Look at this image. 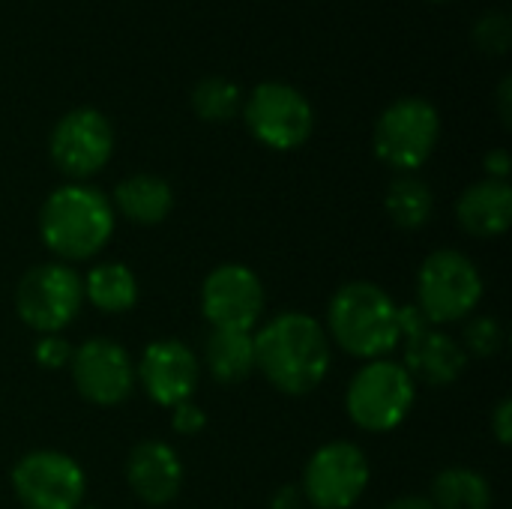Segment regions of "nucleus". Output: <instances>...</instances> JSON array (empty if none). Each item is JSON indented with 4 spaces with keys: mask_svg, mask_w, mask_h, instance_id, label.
<instances>
[{
    "mask_svg": "<svg viewBox=\"0 0 512 509\" xmlns=\"http://www.w3.org/2000/svg\"><path fill=\"white\" fill-rule=\"evenodd\" d=\"M252 339L255 369L288 396L312 393L330 372V339L312 315L282 312Z\"/></svg>",
    "mask_w": 512,
    "mask_h": 509,
    "instance_id": "1",
    "label": "nucleus"
},
{
    "mask_svg": "<svg viewBox=\"0 0 512 509\" xmlns=\"http://www.w3.org/2000/svg\"><path fill=\"white\" fill-rule=\"evenodd\" d=\"M39 234L57 258L87 261L111 240L114 210L99 189L69 183L45 198L39 210Z\"/></svg>",
    "mask_w": 512,
    "mask_h": 509,
    "instance_id": "2",
    "label": "nucleus"
},
{
    "mask_svg": "<svg viewBox=\"0 0 512 509\" xmlns=\"http://www.w3.org/2000/svg\"><path fill=\"white\" fill-rule=\"evenodd\" d=\"M327 327L336 345L360 360H384L402 339L399 306L375 282L342 285L330 300Z\"/></svg>",
    "mask_w": 512,
    "mask_h": 509,
    "instance_id": "3",
    "label": "nucleus"
},
{
    "mask_svg": "<svg viewBox=\"0 0 512 509\" xmlns=\"http://www.w3.org/2000/svg\"><path fill=\"white\" fill-rule=\"evenodd\" d=\"M417 387L402 363L369 360L348 384L345 411L363 432L381 435L402 426L414 405Z\"/></svg>",
    "mask_w": 512,
    "mask_h": 509,
    "instance_id": "4",
    "label": "nucleus"
},
{
    "mask_svg": "<svg viewBox=\"0 0 512 509\" xmlns=\"http://www.w3.org/2000/svg\"><path fill=\"white\" fill-rule=\"evenodd\" d=\"M483 279L474 261L456 249L432 252L417 276V309L429 324H453L477 309Z\"/></svg>",
    "mask_w": 512,
    "mask_h": 509,
    "instance_id": "5",
    "label": "nucleus"
},
{
    "mask_svg": "<svg viewBox=\"0 0 512 509\" xmlns=\"http://www.w3.org/2000/svg\"><path fill=\"white\" fill-rule=\"evenodd\" d=\"M81 300H84L81 276L63 261H51L27 270L15 288L18 318L42 336L69 327L81 309Z\"/></svg>",
    "mask_w": 512,
    "mask_h": 509,
    "instance_id": "6",
    "label": "nucleus"
},
{
    "mask_svg": "<svg viewBox=\"0 0 512 509\" xmlns=\"http://www.w3.org/2000/svg\"><path fill=\"white\" fill-rule=\"evenodd\" d=\"M441 135V117L432 102L408 96L393 102L375 123V153L396 171L420 168Z\"/></svg>",
    "mask_w": 512,
    "mask_h": 509,
    "instance_id": "7",
    "label": "nucleus"
},
{
    "mask_svg": "<svg viewBox=\"0 0 512 509\" xmlns=\"http://www.w3.org/2000/svg\"><path fill=\"white\" fill-rule=\"evenodd\" d=\"M84 489L81 465L57 450H33L12 468V492L24 509H78Z\"/></svg>",
    "mask_w": 512,
    "mask_h": 509,
    "instance_id": "8",
    "label": "nucleus"
},
{
    "mask_svg": "<svg viewBox=\"0 0 512 509\" xmlns=\"http://www.w3.org/2000/svg\"><path fill=\"white\" fill-rule=\"evenodd\" d=\"M369 486V462L351 441H330L303 471V498L315 509L354 507Z\"/></svg>",
    "mask_w": 512,
    "mask_h": 509,
    "instance_id": "9",
    "label": "nucleus"
},
{
    "mask_svg": "<svg viewBox=\"0 0 512 509\" xmlns=\"http://www.w3.org/2000/svg\"><path fill=\"white\" fill-rule=\"evenodd\" d=\"M246 126L261 144L273 150H294L312 135V105L297 87L285 81H264L246 102Z\"/></svg>",
    "mask_w": 512,
    "mask_h": 509,
    "instance_id": "10",
    "label": "nucleus"
},
{
    "mask_svg": "<svg viewBox=\"0 0 512 509\" xmlns=\"http://www.w3.org/2000/svg\"><path fill=\"white\" fill-rule=\"evenodd\" d=\"M69 369L78 396L87 399L90 405H102V408L120 405L129 399L135 387L132 357L114 339H102V336L87 339L81 348L72 351Z\"/></svg>",
    "mask_w": 512,
    "mask_h": 509,
    "instance_id": "11",
    "label": "nucleus"
},
{
    "mask_svg": "<svg viewBox=\"0 0 512 509\" xmlns=\"http://www.w3.org/2000/svg\"><path fill=\"white\" fill-rule=\"evenodd\" d=\"M201 312L213 330L249 333L264 312V285L243 264H219L201 285Z\"/></svg>",
    "mask_w": 512,
    "mask_h": 509,
    "instance_id": "12",
    "label": "nucleus"
},
{
    "mask_svg": "<svg viewBox=\"0 0 512 509\" xmlns=\"http://www.w3.org/2000/svg\"><path fill=\"white\" fill-rule=\"evenodd\" d=\"M48 147L54 165L63 174L84 180L99 168H105V162L111 159L114 132L105 114H99L96 108H75L66 117H60Z\"/></svg>",
    "mask_w": 512,
    "mask_h": 509,
    "instance_id": "13",
    "label": "nucleus"
},
{
    "mask_svg": "<svg viewBox=\"0 0 512 509\" xmlns=\"http://www.w3.org/2000/svg\"><path fill=\"white\" fill-rule=\"evenodd\" d=\"M198 372V357L177 339H159L147 345L138 363V381L144 393L162 408L189 402L198 387Z\"/></svg>",
    "mask_w": 512,
    "mask_h": 509,
    "instance_id": "14",
    "label": "nucleus"
},
{
    "mask_svg": "<svg viewBox=\"0 0 512 509\" xmlns=\"http://www.w3.org/2000/svg\"><path fill=\"white\" fill-rule=\"evenodd\" d=\"M129 489L150 507H165L183 486V465L162 441H141L126 459Z\"/></svg>",
    "mask_w": 512,
    "mask_h": 509,
    "instance_id": "15",
    "label": "nucleus"
},
{
    "mask_svg": "<svg viewBox=\"0 0 512 509\" xmlns=\"http://www.w3.org/2000/svg\"><path fill=\"white\" fill-rule=\"evenodd\" d=\"M465 366L468 354L462 351V345L453 336L432 330V324L405 336V369L414 381H423L429 387H450L459 381Z\"/></svg>",
    "mask_w": 512,
    "mask_h": 509,
    "instance_id": "16",
    "label": "nucleus"
},
{
    "mask_svg": "<svg viewBox=\"0 0 512 509\" xmlns=\"http://www.w3.org/2000/svg\"><path fill=\"white\" fill-rule=\"evenodd\" d=\"M459 225L474 237H498L512 222V189L507 180H480L456 201Z\"/></svg>",
    "mask_w": 512,
    "mask_h": 509,
    "instance_id": "17",
    "label": "nucleus"
},
{
    "mask_svg": "<svg viewBox=\"0 0 512 509\" xmlns=\"http://www.w3.org/2000/svg\"><path fill=\"white\" fill-rule=\"evenodd\" d=\"M114 201L120 213L135 225H159L174 207V192L156 174H132L117 183Z\"/></svg>",
    "mask_w": 512,
    "mask_h": 509,
    "instance_id": "18",
    "label": "nucleus"
},
{
    "mask_svg": "<svg viewBox=\"0 0 512 509\" xmlns=\"http://www.w3.org/2000/svg\"><path fill=\"white\" fill-rule=\"evenodd\" d=\"M204 360L219 384L234 387L255 369V339L243 330H213L204 348Z\"/></svg>",
    "mask_w": 512,
    "mask_h": 509,
    "instance_id": "19",
    "label": "nucleus"
},
{
    "mask_svg": "<svg viewBox=\"0 0 512 509\" xmlns=\"http://www.w3.org/2000/svg\"><path fill=\"white\" fill-rule=\"evenodd\" d=\"M84 297L105 315H120L129 312L138 303V279L135 273L120 264V261H105L96 264L84 276Z\"/></svg>",
    "mask_w": 512,
    "mask_h": 509,
    "instance_id": "20",
    "label": "nucleus"
},
{
    "mask_svg": "<svg viewBox=\"0 0 512 509\" xmlns=\"http://www.w3.org/2000/svg\"><path fill=\"white\" fill-rule=\"evenodd\" d=\"M435 509H489L492 489L489 480L471 468H447L432 480Z\"/></svg>",
    "mask_w": 512,
    "mask_h": 509,
    "instance_id": "21",
    "label": "nucleus"
},
{
    "mask_svg": "<svg viewBox=\"0 0 512 509\" xmlns=\"http://www.w3.org/2000/svg\"><path fill=\"white\" fill-rule=\"evenodd\" d=\"M384 204H387L390 219L405 231L423 228L432 216V207H435L432 189L420 177H411V174H402L390 183Z\"/></svg>",
    "mask_w": 512,
    "mask_h": 509,
    "instance_id": "22",
    "label": "nucleus"
},
{
    "mask_svg": "<svg viewBox=\"0 0 512 509\" xmlns=\"http://www.w3.org/2000/svg\"><path fill=\"white\" fill-rule=\"evenodd\" d=\"M192 108L201 120L219 123L237 114L240 108V87L228 78H204L192 90Z\"/></svg>",
    "mask_w": 512,
    "mask_h": 509,
    "instance_id": "23",
    "label": "nucleus"
},
{
    "mask_svg": "<svg viewBox=\"0 0 512 509\" xmlns=\"http://www.w3.org/2000/svg\"><path fill=\"white\" fill-rule=\"evenodd\" d=\"M501 348H504V330L492 315H480L465 324V345H462L465 354L486 360V357H495Z\"/></svg>",
    "mask_w": 512,
    "mask_h": 509,
    "instance_id": "24",
    "label": "nucleus"
},
{
    "mask_svg": "<svg viewBox=\"0 0 512 509\" xmlns=\"http://www.w3.org/2000/svg\"><path fill=\"white\" fill-rule=\"evenodd\" d=\"M474 39H477V45H480V48H486V51H492V54L507 51L512 39L510 18H507L504 12H489V15L477 24Z\"/></svg>",
    "mask_w": 512,
    "mask_h": 509,
    "instance_id": "25",
    "label": "nucleus"
},
{
    "mask_svg": "<svg viewBox=\"0 0 512 509\" xmlns=\"http://www.w3.org/2000/svg\"><path fill=\"white\" fill-rule=\"evenodd\" d=\"M72 351H75V348H72L66 339H60L57 333H51V336H42V339L36 342L33 357H36V363H39L42 369H63V366H69Z\"/></svg>",
    "mask_w": 512,
    "mask_h": 509,
    "instance_id": "26",
    "label": "nucleus"
},
{
    "mask_svg": "<svg viewBox=\"0 0 512 509\" xmlns=\"http://www.w3.org/2000/svg\"><path fill=\"white\" fill-rule=\"evenodd\" d=\"M171 426L180 435H198L207 426V414L192 402H180V405L171 408Z\"/></svg>",
    "mask_w": 512,
    "mask_h": 509,
    "instance_id": "27",
    "label": "nucleus"
},
{
    "mask_svg": "<svg viewBox=\"0 0 512 509\" xmlns=\"http://www.w3.org/2000/svg\"><path fill=\"white\" fill-rule=\"evenodd\" d=\"M492 429H495V435H498V441L507 447L512 441V402L510 399H504L498 408H495V417H492Z\"/></svg>",
    "mask_w": 512,
    "mask_h": 509,
    "instance_id": "28",
    "label": "nucleus"
},
{
    "mask_svg": "<svg viewBox=\"0 0 512 509\" xmlns=\"http://www.w3.org/2000/svg\"><path fill=\"white\" fill-rule=\"evenodd\" d=\"M300 504H303V492H297V486H282L270 498V509H300Z\"/></svg>",
    "mask_w": 512,
    "mask_h": 509,
    "instance_id": "29",
    "label": "nucleus"
},
{
    "mask_svg": "<svg viewBox=\"0 0 512 509\" xmlns=\"http://www.w3.org/2000/svg\"><path fill=\"white\" fill-rule=\"evenodd\" d=\"M486 171H489L492 180H507V174H510V153L507 150H492L486 156Z\"/></svg>",
    "mask_w": 512,
    "mask_h": 509,
    "instance_id": "30",
    "label": "nucleus"
},
{
    "mask_svg": "<svg viewBox=\"0 0 512 509\" xmlns=\"http://www.w3.org/2000/svg\"><path fill=\"white\" fill-rule=\"evenodd\" d=\"M384 509H435V504L429 498H417V495H408V498H399L393 504H387Z\"/></svg>",
    "mask_w": 512,
    "mask_h": 509,
    "instance_id": "31",
    "label": "nucleus"
},
{
    "mask_svg": "<svg viewBox=\"0 0 512 509\" xmlns=\"http://www.w3.org/2000/svg\"><path fill=\"white\" fill-rule=\"evenodd\" d=\"M510 90L512 81L510 78H504V81H501V96H498V99H501V117H504L507 126H510Z\"/></svg>",
    "mask_w": 512,
    "mask_h": 509,
    "instance_id": "32",
    "label": "nucleus"
},
{
    "mask_svg": "<svg viewBox=\"0 0 512 509\" xmlns=\"http://www.w3.org/2000/svg\"><path fill=\"white\" fill-rule=\"evenodd\" d=\"M78 509H96V507H84V504H81V507H78Z\"/></svg>",
    "mask_w": 512,
    "mask_h": 509,
    "instance_id": "33",
    "label": "nucleus"
}]
</instances>
